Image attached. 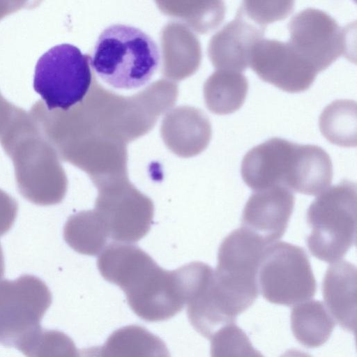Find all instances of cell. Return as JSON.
Instances as JSON below:
<instances>
[{
  "label": "cell",
  "mask_w": 357,
  "mask_h": 357,
  "mask_svg": "<svg viewBox=\"0 0 357 357\" xmlns=\"http://www.w3.org/2000/svg\"><path fill=\"white\" fill-rule=\"evenodd\" d=\"M241 174L253 190L282 186L292 192L317 195L331 183L333 164L328 153L319 146L271 137L245 153Z\"/></svg>",
  "instance_id": "obj_1"
},
{
  "label": "cell",
  "mask_w": 357,
  "mask_h": 357,
  "mask_svg": "<svg viewBox=\"0 0 357 357\" xmlns=\"http://www.w3.org/2000/svg\"><path fill=\"white\" fill-rule=\"evenodd\" d=\"M105 278L124 291L131 310L146 321L167 320L185 305L176 270L162 268L137 245L116 250L107 261Z\"/></svg>",
  "instance_id": "obj_2"
},
{
  "label": "cell",
  "mask_w": 357,
  "mask_h": 357,
  "mask_svg": "<svg viewBox=\"0 0 357 357\" xmlns=\"http://www.w3.org/2000/svg\"><path fill=\"white\" fill-rule=\"evenodd\" d=\"M160 61L155 40L140 29L113 24L99 35L90 56L91 68L116 89H135L151 79Z\"/></svg>",
  "instance_id": "obj_3"
},
{
  "label": "cell",
  "mask_w": 357,
  "mask_h": 357,
  "mask_svg": "<svg viewBox=\"0 0 357 357\" xmlns=\"http://www.w3.org/2000/svg\"><path fill=\"white\" fill-rule=\"evenodd\" d=\"M268 244L259 236L241 227L221 242L214 270V296L221 312L236 322L259 295L257 271Z\"/></svg>",
  "instance_id": "obj_4"
},
{
  "label": "cell",
  "mask_w": 357,
  "mask_h": 357,
  "mask_svg": "<svg viewBox=\"0 0 357 357\" xmlns=\"http://www.w3.org/2000/svg\"><path fill=\"white\" fill-rule=\"evenodd\" d=\"M356 184L344 179L310 204L306 217L311 231L306 244L314 257L335 262L356 245Z\"/></svg>",
  "instance_id": "obj_5"
},
{
  "label": "cell",
  "mask_w": 357,
  "mask_h": 357,
  "mask_svg": "<svg viewBox=\"0 0 357 357\" xmlns=\"http://www.w3.org/2000/svg\"><path fill=\"white\" fill-rule=\"evenodd\" d=\"M259 290L270 303L294 306L313 298L317 282L300 246L276 241L265 248L257 271Z\"/></svg>",
  "instance_id": "obj_6"
},
{
  "label": "cell",
  "mask_w": 357,
  "mask_h": 357,
  "mask_svg": "<svg viewBox=\"0 0 357 357\" xmlns=\"http://www.w3.org/2000/svg\"><path fill=\"white\" fill-rule=\"evenodd\" d=\"M91 82L90 56L72 44L52 47L36 65L33 88L49 110L67 111L82 102Z\"/></svg>",
  "instance_id": "obj_7"
},
{
  "label": "cell",
  "mask_w": 357,
  "mask_h": 357,
  "mask_svg": "<svg viewBox=\"0 0 357 357\" xmlns=\"http://www.w3.org/2000/svg\"><path fill=\"white\" fill-rule=\"evenodd\" d=\"M52 302L48 287L35 275L0 280V344L20 350L42 328Z\"/></svg>",
  "instance_id": "obj_8"
},
{
  "label": "cell",
  "mask_w": 357,
  "mask_h": 357,
  "mask_svg": "<svg viewBox=\"0 0 357 357\" xmlns=\"http://www.w3.org/2000/svg\"><path fill=\"white\" fill-rule=\"evenodd\" d=\"M13 160L20 193L39 206L60 203L68 188L63 168L54 151L40 142H5Z\"/></svg>",
  "instance_id": "obj_9"
},
{
  "label": "cell",
  "mask_w": 357,
  "mask_h": 357,
  "mask_svg": "<svg viewBox=\"0 0 357 357\" xmlns=\"http://www.w3.org/2000/svg\"><path fill=\"white\" fill-rule=\"evenodd\" d=\"M95 208L109 238L118 243L139 241L149 231L154 213L150 197L139 191L128 178L99 188Z\"/></svg>",
  "instance_id": "obj_10"
},
{
  "label": "cell",
  "mask_w": 357,
  "mask_h": 357,
  "mask_svg": "<svg viewBox=\"0 0 357 357\" xmlns=\"http://www.w3.org/2000/svg\"><path fill=\"white\" fill-rule=\"evenodd\" d=\"M293 49L318 73L349 51V29L342 28L326 12L307 8L295 14L287 24Z\"/></svg>",
  "instance_id": "obj_11"
},
{
  "label": "cell",
  "mask_w": 357,
  "mask_h": 357,
  "mask_svg": "<svg viewBox=\"0 0 357 357\" xmlns=\"http://www.w3.org/2000/svg\"><path fill=\"white\" fill-rule=\"evenodd\" d=\"M250 66L264 82L289 92H302L312 84L318 72L289 44L262 38L253 47Z\"/></svg>",
  "instance_id": "obj_12"
},
{
  "label": "cell",
  "mask_w": 357,
  "mask_h": 357,
  "mask_svg": "<svg viewBox=\"0 0 357 357\" xmlns=\"http://www.w3.org/2000/svg\"><path fill=\"white\" fill-rule=\"evenodd\" d=\"M294 200L293 192L282 186L254 190L243 210L242 227L267 244L276 242L287 230Z\"/></svg>",
  "instance_id": "obj_13"
},
{
  "label": "cell",
  "mask_w": 357,
  "mask_h": 357,
  "mask_svg": "<svg viewBox=\"0 0 357 357\" xmlns=\"http://www.w3.org/2000/svg\"><path fill=\"white\" fill-rule=\"evenodd\" d=\"M266 27L236 12L211 38L209 56L213 65L224 70L241 72L250 66L254 45L264 37Z\"/></svg>",
  "instance_id": "obj_14"
},
{
  "label": "cell",
  "mask_w": 357,
  "mask_h": 357,
  "mask_svg": "<svg viewBox=\"0 0 357 357\" xmlns=\"http://www.w3.org/2000/svg\"><path fill=\"white\" fill-rule=\"evenodd\" d=\"M356 268L348 261L331 264L322 282L326 309L344 330L356 331Z\"/></svg>",
  "instance_id": "obj_15"
},
{
  "label": "cell",
  "mask_w": 357,
  "mask_h": 357,
  "mask_svg": "<svg viewBox=\"0 0 357 357\" xmlns=\"http://www.w3.org/2000/svg\"><path fill=\"white\" fill-rule=\"evenodd\" d=\"M99 357H171L163 340L139 325L114 331L101 347Z\"/></svg>",
  "instance_id": "obj_16"
},
{
  "label": "cell",
  "mask_w": 357,
  "mask_h": 357,
  "mask_svg": "<svg viewBox=\"0 0 357 357\" xmlns=\"http://www.w3.org/2000/svg\"><path fill=\"white\" fill-rule=\"evenodd\" d=\"M335 322L325 305L311 300L291 309V328L296 340L307 348L323 345L330 337Z\"/></svg>",
  "instance_id": "obj_17"
},
{
  "label": "cell",
  "mask_w": 357,
  "mask_h": 357,
  "mask_svg": "<svg viewBox=\"0 0 357 357\" xmlns=\"http://www.w3.org/2000/svg\"><path fill=\"white\" fill-rule=\"evenodd\" d=\"M63 238L75 251L96 256L107 246L109 236L96 211H82L70 216L63 228Z\"/></svg>",
  "instance_id": "obj_18"
},
{
  "label": "cell",
  "mask_w": 357,
  "mask_h": 357,
  "mask_svg": "<svg viewBox=\"0 0 357 357\" xmlns=\"http://www.w3.org/2000/svg\"><path fill=\"white\" fill-rule=\"evenodd\" d=\"M248 82L238 72L221 70L215 72L205 84V98L208 108L218 114H228L243 104Z\"/></svg>",
  "instance_id": "obj_19"
},
{
  "label": "cell",
  "mask_w": 357,
  "mask_h": 357,
  "mask_svg": "<svg viewBox=\"0 0 357 357\" xmlns=\"http://www.w3.org/2000/svg\"><path fill=\"white\" fill-rule=\"evenodd\" d=\"M319 130L331 143L342 147L356 146V102L338 99L328 105L319 119Z\"/></svg>",
  "instance_id": "obj_20"
},
{
  "label": "cell",
  "mask_w": 357,
  "mask_h": 357,
  "mask_svg": "<svg viewBox=\"0 0 357 357\" xmlns=\"http://www.w3.org/2000/svg\"><path fill=\"white\" fill-rule=\"evenodd\" d=\"M26 357H80L73 340L66 333L40 328L20 349Z\"/></svg>",
  "instance_id": "obj_21"
},
{
  "label": "cell",
  "mask_w": 357,
  "mask_h": 357,
  "mask_svg": "<svg viewBox=\"0 0 357 357\" xmlns=\"http://www.w3.org/2000/svg\"><path fill=\"white\" fill-rule=\"evenodd\" d=\"M211 340V357H264L236 324L218 331Z\"/></svg>",
  "instance_id": "obj_22"
},
{
  "label": "cell",
  "mask_w": 357,
  "mask_h": 357,
  "mask_svg": "<svg viewBox=\"0 0 357 357\" xmlns=\"http://www.w3.org/2000/svg\"><path fill=\"white\" fill-rule=\"evenodd\" d=\"M294 1H243L238 12L261 26L286 18L291 13Z\"/></svg>",
  "instance_id": "obj_23"
},
{
  "label": "cell",
  "mask_w": 357,
  "mask_h": 357,
  "mask_svg": "<svg viewBox=\"0 0 357 357\" xmlns=\"http://www.w3.org/2000/svg\"><path fill=\"white\" fill-rule=\"evenodd\" d=\"M16 200L0 189V236L12 227L17 213Z\"/></svg>",
  "instance_id": "obj_24"
},
{
  "label": "cell",
  "mask_w": 357,
  "mask_h": 357,
  "mask_svg": "<svg viewBox=\"0 0 357 357\" xmlns=\"http://www.w3.org/2000/svg\"><path fill=\"white\" fill-rule=\"evenodd\" d=\"M280 357H312L308 353L299 349H291L284 352Z\"/></svg>",
  "instance_id": "obj_25"
},
{
  "label": "cell",
  "mask_w": 357,
  "mask_h": 357,
  "mask_svg": "<svg viewBox=\"0 0 357 357\" xmlns=\"http://www.w3.org/2000/svg\"><path fill=\"white\" fill-rule=\"evenodd\" d=\"M80 357H99L98 347H91L81 349Z\"/></svg>",
  "instance_id": "obj_26"
},
{
  "label": "cell",
  "mask_w": 357,
  "mask_h": 357,
  "mask_svg": "<svg viewBox=\"0 0 357 357\" xmlns=\"http://www.w3.org/2000/svg\"><path fill=\"white\" fill-rule=\"evenodd\" d=\"M4 275V258L3 255L2 248L0 244V280Z\"/></svg>",
  "instance_id": "obj_27"
}]
</instances>
